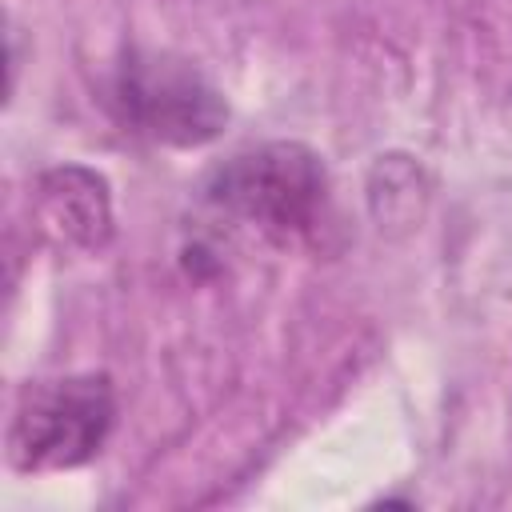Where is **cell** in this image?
I'll list each match as a JSON object with an SVG mask.
<instances>
[{
  "label": "cell",
  "mask_w": 512,
  "mask_h": 512,
  "mask_svg": "<svg viewBox=\"0 0 512 512\" xmlns=\"http://www.w3.org/2000/svg\"><path fill=\"white\" fill-rule=\"evenodd\" d=\"M204 204L232 232L292 248L324 220L328 168L300 140H268L224 160L204 184Z\"/></svg>",
  "instance_id": "obj_1"
},
{
  "label": "cell",
  "mask_w": 512,
  "mask_h": 512,
  "mask_svg": "<svg viewBox=\"0 0 512 512\" xmlns=\"http://www.w3.org/2000/svg\"><path fill=\"white\" fill-rule=\"evenodd\" d=\"M32 216L48 240L80 252H104L112 240L108 180L84 164L44 168L32 184Z\"/></svg>",
  "instance_id": "obj_4"
},
{
  "label": "cell",
  "mask_w": 512,
  "mask_h": 512,
  "mask_svg": "<svg viewBox=\"0 0 512 512\" xmlns=\"http://www.w3.org/2000/svg\"><path fill=\"white\" fill-rule=\"evenodd\" d=\"M116 424V392L104 372L36 380L20 392L8 424V464L28 476L88 464Z\"/></svg>",
  "instance_id": "obj_2"
},
{
  "label": "cell",
  "mask_w": 512,
  "mask_h": 512,
  "mask_svg": "<svg viewBox=\"0 0 512 512\" xmlns=\"http://www.w3.org/2000/svg\"><path fill=\"white\" fill-rule=\"evenodd\" d=\"M108 104L124 132L168 148H200L228 124L220 88L172 52H128L112 76Z\"/></svg>",
  "instance_id": "obj_3"
}]
</instances>
